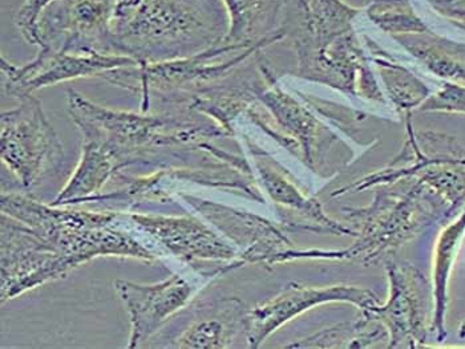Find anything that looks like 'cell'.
<instances>
[{"instance_id": "1", "label": "cell", "mask_w": 465, "mask_h": 349, "mask_svg": "<svg viewBox=\"0 0 465 349\" xmlns=\"http://www.w3.org/2000/svg\"><path fill=\"white\" fill-rule=\"evenodd\" d=\"M67 111L83 139L104 145L120 169L153 165L169 160L185 162L193 150L218 137L229 136L220 125L191 114H149L112 110L92 102L74 90L67 91Z\"/></svg>"}, {"instance_id": "2", "label": "cell", "mask_w": 465, "mask_h": 349, "mask_svg": "<svg viewBox=\"0 0 465 349\" xmlns=\"http://www.w3.org/2000/svg\"><path fill=\"white\" fill-rule=\"evenodd\" d=\"M228 28L223 0H117L109 44L114 55L165 62L220 44Z\"/></svg>"}, {"instance_id": "3", "label": "cell", "mask_w": 465, "mask_h": 349, "mask_svg": "<svg viewBox=\"0 0 465 349\" xmlns=\"http://www.w3.org/2000/svg\"><path fill=\"white\" fill-rule=\"evenodd\" d=\"M3 214L25 223L77 268L99 257H134L151 263L156 254L114 225L122 213L45 205L25 194H2Z\"/></svg>"}, {"instance_id": "4", "label": "cell", "mask_w": 465, "mask_h": 349, "mask_svg": "<svg viewBox=\"0 0 465 349\" xmlns=\"http://www.w3.org/2000/svg\"><path fill=\"white\" fill-rule=\"evenodd\" d=\"M278 37L252 45L220 44L194 55L140 63L132 67L117 68L103 74L109 84L142 96V111H149L152 97L168 104H186L196 94L214 85L232 70L242 64L261 48L278 42Z\"/></svg>"}, {"instance_id": "5", "label": "cell", "mask_w": 465, "mask_h": 349, "mask_svg": "<svg viewBox=\"0 0 465 349\" xmlns=\"http://www.w3.org/2000/svg\"><path fill=\"white\" fill-rule=\"evenodd\" d=\"M361 219L359 239L340 257H358L371 263L376 257L411 239L424 226L439 218H448L447 206L421 182L416 181L404 196H383L371 208L352 213Z\"/></svg>"}, {"instance_id": "6", "label": "cell", "mask_w": 465, "mask_h": 349, "mask_svg": "<svg viewBox=\"0 0 465 349\" xmlns=\"http://www.w3.org/2000/svg\"><path fill=\"white\" fill-rule=\"evenodd\" d=\"M20 104L0 116V154L3 164L25 190H31L64 162L62 140L42 102L34 94L20 97Z\"/></svg>"}, {"instance_id": "7", "label": "cell", "mask_w": 465, "mask_h": 349, "mask_svg": "<svg viewBox=\"0 0 465 349\" xmlns=\"http://www.w3.org/2000/svg\"><path fill=\"white\" fill-rule=\"evenodd\" d=\"M72 270L71 263L33 228L2 213V303L63 279Z\"/></svg>"}, {"instance_id": "8", "label": "cell", "mask_w": 465, "mask_h": 349, "mask_svg": "<svg viewBox=\"0 0 465 349\" xmlns=\"http://www.w3.org/2000/svg\"><path fill=\"white\" fill-rule=\"evenodd\" d=\"M123 179L125 188L116 193L96 194L88 202L124 199L134 206L143 202L165 203L172 199L176 189L183 185H203L208 188L232 189L242 191L252 199L262 202L260 191L252 185L251 171L223 161L206 162L201 165L165 166L148 177H125L122 173L114 177ZM177 194V193H176Z\"/></svg>"}, {"instance_id": "9", "label": "cell", "mask_w": 465, "mask_h": 349, "mask_svg": "<svg viewBox=\"0 0 465 349\" xmlns=\"http://www.w3.org/2000/svg\"><path fill=\"white\" fill-rule=\"evenodd\" d=\"M117 0H54L39 19V48L72 53H107L109 24Z\"/></svg>"}, {"instance_id": "10", "label": "cell", "mask_w": 465, "mask_h": 349, "mask_svg": "<svg viewBox=\"0 0 465 349\" xmlns=\"http://www.w3.org/2000/svg\"><path fill=\"white\" fill-rule=\"evenodd\" d=\"M3 90L8 96L34 94L43 88L84 77L103 76L117 68L139 65L134 57L107 53H72L54 48H40L33 62L15 65L5 57L0 60Z\"/></svg>"}, {"instance_id": "11", "label": "cell", "mask_w": 465, "mask_h": 349, "mask_svg": "<svg viewBox=\"0 0 465 349\" xmlns=\"http://www.w3.org/2000/svg\"><path fill=\"white\" fill-rule=\"evenodd\" d=\"M390 295L384 305L364 311L363 320L375 319L390 334V348L423 347L429 334L430 294L424 276L409 265H389Z\"/></svg>"}, {"instance_id": "12", "label": "cell", "mask_w": 465, "mask_h": 349, "mask_svg": "<svg viewBox=\"0 0 465 349\" xmlns=\"http://www.w3.org/2000/svg\"><path fill=\"white\" fill-rule=\"evenodd\" d=\"M177 196L203 218L215 226L223 236L242 248L238 262L274 266L287 262L295 246L272 222L255 214L235 210L180 191Z\"/></svg>"}, {"instance_id": "13", "label": "cell", "mask_w": 465, "mask_h": 349, "mask_svg": "<svg viewBox=\"0 0 465 349\" xmlns=\"http://www.w3.org/2000/svg\"><path fill=\"white\" fill-rule=\"evenodd\" d=\"M331 302L352 303L363 311H369L370 308L379 305L376 295L364 288L351 287V286L314 288L290 283L282 293L272 297L265 305H258L246 315L243 320V330H245L249 347H261L272 332L282 327L298 315L303 314L310 308Z\"/></svg>"}, {"instance_id": "14", "label": "cell", "mask_w": 465, "mask_h": 349, "mask_svg": "<svg viewBox=\"0 0 465 349\" xmlns=\"http://www.w3.org/2000/svg\"><path fill=\"white\" fill-rule=\"evenodd\" d=\"M114 290L129 314V349L143 347L172 315L179 313L181 308L188 305L194 293L191 283L179 274L153 285L117 279Z\"/></svg>"}, {"instance_id": "15", "label": "cell", "mask_w": 465, "mask_h": 349, "mask_svg": "<svg viewBox=\"0 0 465 349\" xmlns=\"http://www.w3.org/2000/svg\"><path fill=\"white\" fill-rule=\"evenodd\" d=\"M126 218L148 234L166 253L186 263L201 260H231L237 250L193 217L152 216L129 213Z\"/></svg>"}, {"instance_id": "16", "label": "cell", "mask_w": 465, "mask_h": 349, "mask_svg": "<svg viewBox=\"0 0 465 349\" xmlns=\"http://www.w3.org/2000/svg\"><path fill=\"white\" fill-rule=\"evenodd\" d=\"M120 171L122 169L104 145L96 140L83 139L82 159L53 205L84 203L102 193L109 179H114Z\"/></svg>"}, {"instance_id": "17", "label": "cell", "mask_w": 465, "mask_h": 349, "mask_svg": "<svg viewBox=\"0 0 465 349\" xmlns=\"http://www.w3.org/2000/svg\"><path fill=\"white\" fill-rule=\"evenodd\" d=\"M228 14L229 28L225 44L252 45L272 37H285V31L280 30L274 35L269 33L282 10L285 0H223Z\"/></svg>"}, {"instance_id": "18", "label": "cell", "mask_w": 465, "mask_h": 349, "mask_svg": "<svg viewBox=\"0 0 465 349\" xmlns=\"http://www.w3.org/2000/svg\"><path fill=\"white\" fill-rule=\"evenodd\" d=\"M465 237V208L455 222L448 225L436 243L435 263H433V317L430 332L438 342L447 337L446 314L448 307V280L453 263L461 248Z\"/></svg>"}, {"instance_id": "19", "label": "cell", "mask_w": 465, "mask_h": 349, "mask_svg": "<svg viewBox=\"0 0 465 349\" xmlns=\"http://www.w3.org/2000/svg\"><path fill=\"white\" fill-rule=\"evenodd\" d=\"M241 302L223 299L211 315L193 320L173 342V347L189 349H213L229 347L235 334V325L241 320Z\"/></svg>"}, {"instance_id": "20", "label": "cell", "mask_w": 465, "mask_h": 349, "mask_svg": "<svg viewBox=\"0 0 465 349\" xmlns=\"http://www.w3.org/2000/svg\"><path fill=\"white\" fill-rule=\"evenodd\" d=\"M270 82L272 85L269 88L257 90L255 94L272 111L278 124L292 134V141L297 142V147H300L304 154V160L312 164L314 161L312 144L317 137L318 122L302 105L298 104L294 97L283 92L275 85L272 77Z\"/></svg>"}, {"instance_id": "21", "label": "cell", "mask_w": 465, "mask_h": 349, "mask_svg": "<svg viewBox=\"0 0 465 349\" xmlns=\"http://www.w3.org/2000/svg\"><path fill=\"white\" fill-rule=\"evenodd\" d=\"M257 169L261 179H262L263 185H265L266 191L272 197V201L298 211L300 216L304 217V218L317 221L321 226H324V228L332 231V233L352 234L350 228L337 225L331 219L327 218L320 203L306 199L298 190L297 186L289 181L278 169L266 162V160L257 159Z\"/></svg>"}, {"instance_id": "22", "label": "cell", "mask_w": 465, "mask_h": 349, "mask_svg": "<svg viewBox=\"0 0 465 349\" xmlns=\"http://www.w3.org/2000/svg\"><path fill=\"white\" fill-rule=\"evenodd\" d=\"M54 0H25L16 11L15 24L28 44L39 47V19Z\"/></svg>"}, {"instance_id": "23", "label": "cell", "mask_w": 465, "mask_h": 349, "mask_svg": "<svg viewBox=\"0 0 465 349\" xmlns=\"http://www.w3.org/2000/svg\"><path fill=\"white\" fill-rule=\"evenodd\" d=\"M423 111H464L465 113V88L446 85L441 92L433 96L423 105Z\"/></svg>"}, {"instance_id": "24", "label": "cell", "mask_w": 465, "mask_h": 349, "mask_svg": "<svg viewBox=\"0 0 465 349\" xmlns=\"http://www.w3.org/2000/svg\"><path fill=\"white\" fill-rule=\"evenodd\" d=\"M459 336H460V339H465V322L463 323V325L460 327V332H459Z\"/></svg>"}]
</instances>
